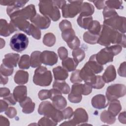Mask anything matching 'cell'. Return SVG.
Returning a JSON list of instances; mask_svg holds the SVG:
<instances>
[{"label":"cell","instance_id":"cell-43","mask_svg":"<svg viewBox=\"0 0 126 126\" xmlns=\"http://www.w3.org/2000/svg\"><path fill=\"white\" fill-rule=\"evenodd\" d=\"M118 13L116 12L115 9L110 8L107 6H105L103 11V15L104 20L110 18L114 16L117 15Z\"/></svg>","mask_w":126,"mask_h":126},{"label":"cell","instance_id":"cell-49","mask_svg":"<svg viewBox=\"0 0 126 126\" xmlns=\"http://www.w3.org/2000/svg\"><path fill=\"white\" fill-rule=\"evenodd\" d=\"M58 53L61 60H63L66 58L68 56L67 50L64 47H61L58 50Z\"/></svg>","mask_w":126,"mask_h":126},{"label":"cell","instance_id":"cell-12","mask_svg":"<svg viewBox=\"0 0 126 126\" xmlns=\"http://www.w3.org/2000/svg\"><path fill=\"white\" fill-rule=\"evenodd\" d=\"M80 76L82 80L87 84L91 85L92 88L95 84L97 80V75L92 70L87 63L80 70Z\"/></svg>","mask_w":126,"mask_h":126},{"label":"cell","instance_id":"cell-25","mask_svg":"<svg viewBox=\"0 0 126 126\" xmlns=\"http://www.w3.org/2000/svg\"><path fill=\"white\" fill-rule=\"evenodd\" d=\"M29 73L28 72L23 70H18L14 77L15 82L19 85H23L27 83L28 81Z\"/></svg>","mask_w":126,"mask_h":126},{"label":"cell","instance_id":"cell-44","mask_svg":"<svg viewBox=\"0 0 126 126\" xmlns=\"http://www.w3.org/2000/svg\"><path fill=\"white\" fill-rule=\"evenodd\" d=\"M70 81L73 83H79L82 82V80L80 76V70L77 69L74 70L70 77Z\"/></svg>","mask_w":126,"mask_h":126},{"label":"cell","instance_id":"cell-36","mask_svg":"<svg viewBox=\"0 0 126 126\" xmlns=\"http://www.w3.org/2000/svg\"><path fill=\"white\" fill-rule=\"evenodd\" d=\"M73 59L76 62L79 63L80 62L84 60L85 57V53L84 51L81 48H77L74 49L72 52Z\"/></svg>","mask_w":126,"mask_h":126},{"label":"cell","instance_id":"cell-24","mask_svg":"<svg viewBox=\"0 0 126 126\" xmlns=\"http://www.w3.org/2000/svg\"><path fill=\"white\" fill-rule=\"evenodd\" d=\"M53 72L56 80H64L68 76L67 71L60 66L54 68Z\"/></svg>","mask_w":126,"mask_h":126},{"label":"cell","instance_id":"cell-18","mask_svg":"<svg viewBox=\"0 0 126 126\" xmlns=\"http://www.w3.org/2000/svg\"><path fill=\"white\" fill-rule=\"evenodd\" d=\"M92 106L96 109H103L108 105L109 102H106L105 96L101 94H97L94 96L92 99Z\"/></svg>","mask_w":126,"mask_h":126},{"label":"cell","instance_id":"cell-1","mask_svg":"<svg viewBox=\"0 0 126 126\" xmlns=\"http://www.w3.org/2000/svg\"><path fill=\"white\" fill-rule=\"evenodd\" d=\"M97 43L106 47H108L111 44H116L125 48V34L103 24L102 25L101 30Z\"/></svg>","mask_w":126,"mask_h":126},{"label":"cell","instance_id":"cell-33","mask_svg":"<svg viewBox=\"0 0 126 126\" xmlns=\"http://www.w3.org/2000/svg\"><path fill=\"white\" fill-rule=\"evenodd\" d=\"M25 33L32 35L35 39L38 40L41 38V31L39 28L33 24H31Z\"/></svg>","mask_w":126,"mask_h":126},{"label":"cell","instance_id":"cell-45","mask_svg":"<svg viewBox=\"0 0 126 126\" xmlns=\"http://www.w3.org/2000/svg\"><path fill=\"white\" fill-rule=\"evenodd\" d=\"M0 74L3 75V76H8L11 75L13 72V68L9 67L3 63L0 65Z\"/></svg>","mask_w":126,"mask_h":126},{"label":"cell","instance_id":"cell-9","mask_svg":"<svg viewBox=\"0 0 126 126\" xmlns=\"http://www.w3.org/2000/svg\"><path fill=\"white\" fill-rule=\"evenodd\" d=\"M103 24L108 26L122 33L126 32V18L118 14L104 20Z\"/></svg>","mask_w":126,"mask_h":126},{"label":"cell","instance_id":"cell-28","mask_svg":"<svg viewBox=\"0 0 126 126\" xmlns=\"http://www.w3.org/2000/svg\"><path fill=\"white\" fill-rule=\"evenodd\" d=\"M53 88L59 90L64 94H68L70 91L69 85L64 80H55L53 84Z\"/></svg>","mask_w":126,"mask_h":126},{"label":"cell","instance_id":"cell-11","mask_svg":"<svg viewBox=\"0 0 126 126\" xmlns=\"http://www.w3.org/2000/svg\"><path fill=\"white\" fill-rule=\"evenodd\" d=\"M36 14V10L34 5L30 4L25 8L19 9L12 13L9 17L10 19L15 18H21L25 20L32 19Z\"/></svg>","mask_w":126,"mask_h":126},{"label":"cell","instance_id":"cell-58","mask_svg":"<svg viewBox=\"0 0 126 126\" xmlns=\"http://www.w3.org/2000/svg\"><path fill=\"white\" fill-rule=\"evenodd\" d=\"M10 94V92L9 89L7 88H1L0 90V97H6Z\"/></svg>","mask_w":126,"mask_h":126},{"label":"cell","instance_id":"cell-19","mask_svg":"<svg viewBox=\"0 0 126 126\" xmlns=\"http://www.w3.org/2000/svg\"><path fill=\"white\" fill-rule=\"evenodd\" d=\"M10 22L16 28L17 31H22L25 32L27 30L31 24L27 20L19 17L11 19Z\"/></svg>","mask_w":126,"mask_h":126},{"label":"cell","instance_id":"cell-26","mask_svg":"<svg viewBox=\"0 0 126 126\" xmlns=\"http://www.w3.org/2000/svg\"><path fill=\"white\" fill-rule=\"evenodd\" d=\"M51 100L54 106L58 110L63 109L67 105L66 99L62 94L55 95Z\"/></svg>","mask_w":126,"mask_h":126},{"label":"cell","instance_id":"cell-52","mask_svg":"<svg viewBox=\"0 0 126 126\" xmlns=\"http://www.w3.org/2000/svg\"><path fill=\"white\" fill-rule=\"evenodd\" d=\"M5 114L9 118H13L17 114V111L15 108L9 107L5 111Z\"/></svg>","mask_w":126,"mask_h":126},{"label":"cell","instance_id":"cell-35","mask_svg":"<svg viewBox=\"0 0 126 126\" xmlns=\"http://www.w3.org/2000/svg\"><path fill=\"white\" fill-rule=\"evenodd\" d=\"M99 35L93 34L89 31L86 32L83 35L84 40L90 44H94L97 43Z\"/></svg>","mask_w":126,"mask_h":126},{"label":"cell","instance_id":"cell-22","mask_svg":"<svg viewBox=\"0 0 126 126\" xmlns=\"http://www.w3.org/2000/svg\"><path fill=\"white\" fill-rule=\"evenodd\" d=\"M20 105L22 107V112L25 114L32 113L35 107V103L29 97H27L23 101L19 102Z\"/></svg>","mask_w":126,"mask_h":126},{"label":"cell","instance_id":"cell-7","mask_svg":"<svg viewBox=\"0 0 126 126\" xmlns=\"http://www.w3.org/2000/svg\"><path fill=\"white\" fill-rule=\"evenodd\" d=\"M28 37L22 33H16L12 36L10 40L11 48L17 52H21L25 50L28 46Z\"/></svg>","mask_w":126,"mask_h":126},{"label":"cell","instance_id":"cell-8","mask_svg":"<svg viewBox=\"0 0 126 126\" xmlns=\"http://www.w3.org/2000/svg\"><path fill=\"white\" fill-rule=\"evenodd\" d=\"M126 88L125 85L121 84H113L109 86L106 92V96L108 102L119 97L124 96L126 94Z\"/></svg>","mask_w":126,"mask_h":126},{"label":"cell","instance_id":"cell-38","mask_svg":"<svg viewBox=\"0 0 126 126\" xmlns=\"http://www.w3.org/2000/svg\"><path fill=\"white\" fill-rule=\"evenodd\" d=\"M18 64H19V68L21 69H29L31 65L30 58L29 55H24L22 56L20 58Z\"/></svg>","mask_w":126,"mask_h":126},{"label":"cell","instance_id":"cell-17","mask_svg":"<svg viewBox=\"0 0 126 126\" xmlns=\"http://www.w3.org/2000/svg\"><path fill=\"white\" fill-rule=\"evenodd\" d=\"M20 56L16 53H9L5 55L2 60V63L10 68L17 66V64L19 61Z\"/></svg>","mask_w":126,"mask_h":126},{"label":"cell","instance_id":"cell-63","mask_svg":"<svg viewBox=\"0 0 126 126\" xmlns=\"http://www.w3.org/2000/svg\"><path fill=\"white\" fill-rule=\"evenodd\" d=\"M5 46V41L2 38H0V48H2Z\"/></svg>","mask_w":126,"mask_h":126},{"label":"cell","instance_id":"cell-54","mask_svg":"<svg viewBox=\"0 0 126 126\" xmlns=\"http://www.w3.org/2000/svg\"><path fill=\"white\" fill-rule=\"evenodd\" d=\"M118 73L120 76L125 77L126 76V62H124L120 64V66L118 70Z\"/></svg>","mask_w":126,"mask_h":126},{"label":"cell","instance_id":"cell-10","mask_svg":"<svg viewBox=\"0 0 126 126\" xmlns=\"http://www.w3.org/2000/svg\"><path fill=\"white\" fill-rule=\"evenodd\" d=\"M73 118L71 120L65 121L61 125L76 126L81 123H86L88 121V116L86 110L82 108H77L73 112Z\"/></svg>","mask_w":126,"mask_h":126},{"label":"cell","instance_id":"cell-50","mask_svg":"<svg viewBox=\"0 0 126 126\" xmlns=\"http://www.w3.org/2000/svg\"><path fill=\"white\" fill-rule=\"evenodd\" d=\"M105 85V82H104L102 76L100 75H97V80L95 84L93 87V88L96 89H100L103 87Z\"/></svg>","mask_w":126,"mask_h":126},{"label":"cell","instance_id":"cell-13","mask_svg":"<svg viewBox=\"0 0 126 126\" xmlns=\"http://www.w3.org/2000/svg\"><path fill=\"white\" fill-rule=\"evenodd\" d=\"M83 84L75 83L72 86L71 90L68 96V100L72 103H79L82 100Z\"/></svg>","mask_w":126,"mask_h":126},{"label":"cell","instance_id":"cell-27","mask_svg":"<svg viewBox=\"0 0 126 126\" xmlns=\"http://www.w3.org/2000/svg\"><path fill=\"white\" fill-rule=\"evenodd\" d=\"M77 23L81 28L89 30L93 22V17L90 16H83L79 15L77 18Z\"/></svg>","mask_w":126,"mask_h":126},{"label":"cell","instance_id":"cell-3","mask_svg":"<svg viewBox=\"0 0 126 126\" xmlns=\"http://www.w3.org/2000/svg\"><path fill=\"white\" fill-rule=\"evenodd\" d=\"M38 112L40 115L49 117L57 123L64 119L62 112L56 109L49 101H43L40 104Z\"/></svg>","mask_w":126,"mask_h":126},{"label":"cell","instance_id":"cell-32","mask_svg":"<svg viewBox=\"0 0 126 126\" xmlns=\"http://www.w3.org/2000/svg\"><path fill=\"white\" fill-rule=\"evenodd\" d=\"M94 6L91 3L85 2L82 3L80 15L83 16H90L94 12Z\"/></svg>","mask_w":126,"mask_h":126},{"label":"cell","instance_id":"cell-40","mask_svg":"<svg viewBox=\"0 0 126 126\" xmlns=\"http://www.w3.org/2000/svg\"><path fill=\"white\" fill-rule=\"evenodd\" d=\"M122 0H106L105 1V6L113 9H121L123 8Z\"/></svg>","mask_w":126,"mask_h":126},{"label":"cell","instance_id":"cell-60","mask_svg":"<svg viewBox=\"0 0 126 126\" xmlns=\"http://www.w3.org/2000/svg\"><path fill=\"white\" fill-rule=\"evenodd\" d=\"M53 3L59 8L61 9L62 7L66 3L65 0H53Z\"/></svg>","mask_w":126,"mask_h":126},{"label":"cell","instance_id":"cell-55","mask_svg":"<svg viewBox=\"0 0 126 126\" xmlns=\"http://www.w3.org/2000/svg\"><path fill=\"white\" fill-rule=\"evenodd\" d=\"M92 87L86 83L83 84V95H86L89 94L92 91Z\"/></svg>","mask_w":126,"mask_h":126},{"label":"cell","instance_id":"cell-46","mask_svg":"<svg viewBox=\"0 0 126 126\" xmlns=\"http://www.w3.org/2000/svg\"><path fill=\"white\" fill-rule=\"evenodd\" d=\"M38 97L41 100L50 98L51 95V90H42L40 91L38 93Z\"/></svg>","mask_w":126,"mask_h":126},{"label":"cell","instance_id":"cell-53","mask_svg":"<svg viewBox=\"0 0 126 126\" xmlns=\"http://www.w3.org/2000/svg\"><path fill=\"white\" fill-rule=\"evenodd\" d=\"M3 99L4 100H5L9 105H14L15 104H16L17 101L15 99L14 95L13 94H10L9 95L3 97Z\"/></svg>","mask_w":126,"mask_h":126},{"label":"cell","instance_id":"cell-62","mask_svg":"<svg viewBox=\"0 0 126 126\" xmlns=\"http://www.w3.org/2000/svg\"><path fill=\"white\" fill-rule=\"evenodd\" d=\"M8 81V78L7 76H3L0 74V84L2 85H5Z\"/></svg>","mask_w":126,"mask_h":126},{"label":"cell","instance_id":"cell-31","mask_svg":"<svg viewBox=\"0 0 126 126\" xmlns=\"http://www.w3.org/2000/svg\"><path fill=\"white\" fill-rule=\"evenodd\" d=\"M78 63L71 58H66L62 61V65L68 71H74Z\"/></svg>","mask_w":126,"mask_h":126},{"label":"cell","instance_id":"cell-34","mask_svg":"<svg viewBox=\"0 0 126 126\" xmlns=\"http://www.w3.org/2000/svg\"><path fill=\"white\" fill-rule=\"evenodd\" d=\"M101 121L108 124H113L116 121L115 117L112 116L108 111H103L100 115Z\"/></svg>","mask_w":126,"mask_h":126},{"label":"cell","instance_id":"cell-61","mask_svg":"<svg viewBox=\"0 0 126 126\" xmlns=\"http://www.w3.org/2000/svg\"><path fill=\"white\" fill-rule=\"evenodd\" d=\"M119 121L123 124H126V112L124 111L120 114L118 117Z\"/></svg>","mask_w":126,"mask_h":126},{"label":"cell","instance_id":"cell-5","mask_svg":"<svg viewBox=\"0 0 126 126\" xmlns=\"http://www.w3.org/2000/svg\"><path fill=\"white\" fill-rule=\"evenodd\" d=\"M52 81L51 72L46 67L40 66L34 71L33 77L34 84L40 86H48Z\"/></svg>","mask_w":126,"mask_h":126},{"label":"cell","instance_id":"cell-42","mask_svg":"<svg viewBox=\"0 0 126 126\" xmlns=\"http://www.w3.org/2000/svg\"><path fill=\"white\" fill-rule=\"evenodd\" d=\"M38 125L40 126H56L57 125V122L54 121L52 119L45 116L44 117L42 118L40 120L38 121Z\"/></svg>","mask_w":126,"mask_h":126},{"label":"cell","instance_id":"cell-57","mask_svg":"<svg viewBox=\"0 0 126 126\" xmlns=\"http://www.w3.org/2000/svg\"><path fill=\"white\" fill-rule=\"evenodd\" d=\"M8 108V103L4 100H0V111L2 112L5 111Z\"/></svg>","mask_w":126,"mask_h":126},{"label":"cell","instance_id":"cell-6","mask_svg":"<svg viewBox=\"0 0 126 126\" xmlns=\"http://www.w3.org/2000/svg\"><path fill=\"white\" fill-rule=\"evenodd\" d=\"M62 7L63 16L64 18H73L80 12L83 1L82 0L68 1Z\"/></svg>","mask_w":126,"mask_h":126},{"label":"cell","instance_id":"cell-39","mask_svg":"<svg viewBox=\"0 0 126 126\" xmlns=\"http://www.w3.org/2000/svg\"><path fill=\"white\" fill-rule=\"evenodd\" d=\"M56 42V37L54 34L49 32L45 34L43 38V43L44 45L47 46H53Z\"/></svg>","mask_w":126,"mask_h":126},{"label":"cell","instance_id":"cell-51","mask_svg":"<svg viewBox=\"0 0 126 126\" xmlns=\"http://www.w3.org/2000/svg\"><path fill=\"white\" fill-rule=\"evenodd\" d=\"M64 119L70 118L73 115V111L72 108L68 107L62 111Z\"/></svg>","mask_w":126,"mask_h":126},{"label":"cell","instance_id":"cell-29","mask_svg":"<svg viewBox=\"0 0 126 126\" xmlns=\"http://www.w3.org/2000/svg\"><path fill=\"white\" fill-rule=\"evenodd\" d=\"M108 111L113 116L116 117L122 109L121 105L119 100L114 99L110 102Z\"/></svg>","mask_w":126,"mask_h":126},{"label":"cell","instance_id":"cell-30","mask_svg":"<svg viewBox=\"0 0 126 126\" xmlns=\"http://www.w3.org/2000/svg\"><path fill=\"white\" fill-rule=\"evenodd\" d=\"M41 52L38 51H35L33 52L31 55L30 63L31 66L33 68L39 67L41 63Z\"/></svg>","mask_w":126,"mask_h":126},{"label":"cell","instance_id":"cell-20","mask_svg":"<svg viewBox=\"0 0 126 126\" xmlns=\"http://www.w3.org/2000/svg\"><path fill=\"white\" fill-rule=\"evenodd\" d=\"M13 94L16 100L19 102L23 101L27 96V87L25 86H18L15 88Z\"/></svg>","mask_w":126,"mask_h":126},{"label":"cell","instance_id":"cell-41","mask_svg":"<svg viewBox=\"0 0 126 126\" xmlns=\"http://www.w3.org/2000/svg\"><path fill=\"white\" fill-rule=\"evenodd\" d=\"M101 28L102 25L100 24L99 22L97 21H93L91 27L88 30V31L93 34L99 35Z\"/></svg>","mask_w":126,"mask_h":126},{"label":"cell","instance_id":"cell-16","mask_svg":"<svg viewBox=\"0 0 126 126\" xmlns=\"http://www.w3.org/2000/svg\"><path fill=\"white\" fill-rule=\"evenodd\" d=\"M15 31H17L16 28L13 24L10 22L7 23L5 19H0V34L3 36H9Z\"/></svg>","mask_w":126,"mask_h":126},{"label":"cell","instance_id":"cell-15","mask_svg":"<svg viewBox=\"0 0 126 126\" xmlns=\"http://www.w3.org/2000/svg\"><path fill=\"white\" fill-rule=\"evenodd\" d=\"M31 21L39 29H46L50 26L51 21L49 17L37 14Z\"/></svg>","mask_w":126,"mask_h":126},{"label":"cell","instance_id":"cell-23","mask_svg":"<svg viewBox=\"0 0 126 126\" xmlns=\"http://www.w3.org/2000/svg\"><path fill=\"white\" fill-rule=\"evenodd\" d=\"M86 63L95 74L100 73L103 69V66L98 63L96 61L95 54L93 55L90 58L89 61Z\"/></svg>","mask_w":126,"mask_h":126},{"label":"cell","instance_id":"cell-2","mask_svg":"<svg viewBox=\"0 0 126 126\" xmlns=\"http://www.w3.org/2000/svg\"><path fill=\"white\" fill-rule=\"evenodd\" d=\"M122 50V47L118 44L106 47L95 54L96 60L102 65L112 62L113 61L114 56L119 54Z\"/></svg>","mask_w":126,"mask_h":126},{"label":"cell","instance_id":"cell-59","mask_svg":"<svg viewBox=\"0 0 126 126\" xmlns=\"http://www.w3.org/2000/svg\"><path fill=\"white\" fill-rule=\"evenodd\" d=\"M0 126H9V122L7 119L5 117L0 116Z\"/></svg>","mask_w":126,"mask_h":126},{"label":"cell","instance_id":"cell-14","mask_svg":"<svg viewBox=\"0 0 126 126\" xmlns=\"http://www.w3.org/2000/svg\"><path fill=\"white\" fill-rule=\"evenodd\" d=\"M58 56L53 51L45 50L41 53L42 63L47 65H53L58 62Z\"/></svg>","mask_w":126,"mask_h":126},{"label":"cell","instance_id":"cell-37","mask_svg":"<svg viewBox=\"0 0 126 126\" xmlns=\"http://www.w3.org/2000/svg\"><path fill=\"white\" fill-rule=\"evenodd\" d=\"M62 36L63 39L66 42V43H68L72 40L76 36L74 30L72 28H70L63 31Z\"/></svg>","mask_w":126,"mask_h":126},{"label":"cell","instance_id":"cell-4","mask_svg":"<svg viewBox=\"0 0 126 126\" xmlns=\"http://www.w3.org/2000/svg\"><path fill=\"white\" fill-rule=\"evenodd\" d=\"M39 10L43 15L49 17L53 21H58L61 17L59 8L53 0H41L39 2Z\"/></svg>","mask_w":126,"mask_h":126},{"label":"cell","instance_id":"cell-56","mask_svg":"<svg viewBox=\"0 0 126 126\" xmlns=\"http://www.w3.org/2000/svg\"><path fill=\"white\" fill-rule=\"evenodd\" d=\"M92 2L94 4L98 9H102L105 6L104 0H94L92 1Z\"/></svg>","mask_w":126,"mask_h":126},{"label":"cell","instance_id":"cell-21","mask_svg":"<svg viewBox=\"0 0 126 126\" xmlns=\"http://www.w3.org/2000/svg\"><path fill=\"white\" fill-rule=\"evenodd\" d=\"M116 77V69L113 65H109L104 71L102 78L105 83H108L114 81Z\"/></svg>","mask_w":126,"mask_h":126},{"label":"cell","instance_id":"cell-47","mask_svg":"<svg viewBox=\"0 0 126 126\" xmlns=\"http://www.w3.org/2000/svg\"><path fill=\"white\" fill-rule=\"evenodd\" d=\"M67 44L70 49L74 50L79 47L80 45V41L77 36H75L72 40L67 43Z\"/></svg>","mask_w":126,"mask_h":126},{"label":"cell","instance_id":"cell-48","mask_svg":"<svg viewBox=\"0 0 126 126\" xmlns=\"http://www.w3.org/2000/svg\"><path fill=\"white\" fill-rule=\"evenodd\" d=\"M59 28L63 32L68 29L72 28L71 23L67 20H63L60 22L59 24Z\"/></svg>","mask_w":126,"mask_h":126}]
</instances>
